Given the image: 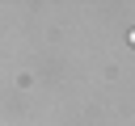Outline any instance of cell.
I'll use <instances>...</instances> for the list:
<instances>
[{"label": "cell", "mask_w": 135, "mask_h": 126, "mask_svg": "<svg viewBox=\"0 0 135 126\" xmlns=\"http://www.w3.org/2000/svg\"><path fill=\"white\" fill-rule=\"evenodd\" d=\"M131 46H135V29H131Z\"/></svg>", "instance_id": "obj_1"}]
</instances>
